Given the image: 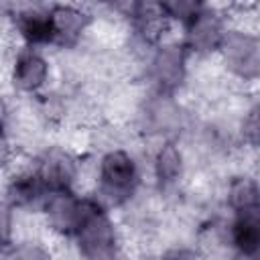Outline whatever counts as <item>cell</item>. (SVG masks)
<instances>
[{
    "label": "cell",
    "instance_id": "19",
    "mask_svg": "<svg viewBox=\"0 0 260 260\" xmlns=\"http://www.w3.org/2000/svg\"><path fill=\"white\" fill-rule=\"evenodd\" d=\"M154 260H205V252L195 244H173L160 250Z\"/></svg>",
    "mask_w": 260,
    "mask_h": 260
},
{
    "label": "cell",
    "instance_id": "10",
    "mask_svg": "<svg viewBox=\"0 0 260 260\" xmlns=\"http://www.w3.org/2000/svg\"><path fill=\"white\" fill-rule=\"evenodd\" d=\"M28 162L32 165L49 193L79 189L85 175L83 154L67 144L49 142L37 148L28 156Z\"/></svg>",
    "mask_w": 260,
    "mask_h": 260
},
{
    "label": "cell",
    "instance_id": "14",
    "mask_svg": "<svg viewBox=\"0 0 260 260\" xmlns=\"http://www.w3.org/2000/svg\"><path fill=\"white\" fill-rule=\"evenodd\" d=\"M217 209L223 213L260 211V185L256 173L248 169L228 173L217 191Z\"/></svg>",
    "mask_w": 260,
    "mask_h": 260
},
{
    "label": "cell",
    "instance_id": "7",
    "mask_svg": "<svg viewBox=\"0 0 260 260\" xmlns=\"http://www.w3.org/2000/svg\"><path fill=\"white\" fill-rule=\"evenodd\" d=\"M144 158L146 183L160 199H177L187 189L191 173V148L183 140H162L148 144Z\"/></svg>",
    "mask_w": 260,
    "mask_h": 260
},
{
    "label": "cell",
    "instance_id": "17",
    "mask_svg": "<svg viewBox=\"0 0 260 260\" xmlns=\"http://www.w3.org/2000/svg\"><path fill=\"white\" fill-rule=\"evenodd\" d=\"M2 260H59L53 246L39 238H20Z\"/></svg>",
    "mask_w": 260,
    "mask_h": 260
},
{
    "label": "cell",
    "instance_id": "13",
    "mask_svg": "<svg viewBox=\"0 0 260 260\" xmlns=\"http://www.w3.org/2000/svg\"><path fill=\"white\" fill-rule=\"evenodd\" d=\"M49 191L43 185L41 177L28 162V158H18L2 177H0V197L20 215H37L45 203Z\"/></svg>",
    "mask_w": 260,
    "mask_h": 260
},
{
    "label": "cell",
    "instance_id": "12",
    "mask_svg": "<svg viewBox=\"0 0 260 260\" xmlns=\"http://www.w3.org/2000/svg\"><path fill=\"white\" fill-rule=\"evenodd\" d=\"M53 16V51H79L91 37L100 14L95 6L71 4V2H51Z\"/></svg>",
    "mask_w": 260,
    "mask_h": 260
},
{
    "label": "cell",
    "instance_id": "9",
    "mask_svg": "<svg viewBox=\"0 0 260 260\" xmlns=\"http://www.w3.org/2000/svg\"><path fill=\"white\" fill-rule=\"evenodd\" d=\"M0 20L14 39V45L35 47L53 53V16L51 2H24L0 6Z\"/></svg>",
    "mask_w": 260,
    "mask_h": 260
},
{
    "label": "cell",
    "instance_id": "18",
    "mask_svg": "<svg viewBox=\"0 0 260 260\" xmlns=\"http://www.w3.org/2000/svg\"><path fill=\"white\" fill-rule=\"evenodd\" d=\"M18 240V213L0 197V260L12 250Z\"/></svg>",
    "mask_w": 260,
    "mask_h": 260
},
{
    "label": "cell",
    "instance_id": "4",
    "mask_svg": "<svg viewBox=\"0 0 260 260\" xmlns=\"http://www.w3.org/2000/svg\"><path fill=\"white\" fill-rule=\"evenodd\" d=\"M75 260H130L126 234L118 215L95 197L83 223L67 242Z\"/></svg>",
    "mask_w": 260,
    "mask_h": 260
},
{
    "label": "cell",
    "instance_id": "6",
    "mask_svg": "<svg viewBox=\"0 0 260 260\" xmlns=\"http://www.w3.org/2000/svg\"><path fill=\"white\" fill-rule=\"evenodd\" d=\"M6 81L10 91L18 98L30 102L43 98L57 85L53 53L35 47L12 45L6 57Z\"/></svg>",
    "mask_w": 260,
    "mask_h": 260
},
{
    "label": "cell",
    "instance_id": "1",
    "mask_svg": "<svg viewBox=\"0 0 260 260\" xmlns=\"http://www.w3.org/2000/svg\"><path fill=\"white\" fill-rule=\"evenodd\" d=\"M89 193L110 211L134 209L148 187L144 156L128 144H108L91 160Z\"/></svg>",
    "mask_w": 260,
    "mask_h": 260
},
{
    "label": "cell",
    "instance_id": "5",
    "mask_svg": "<svg viewBox=\"0 0 260 260\" xmlns=\"http://www.w3.org/2000/svg\"><path fill=\"white\" fill-rule=\"evenodd\" d=\"M225 77L246 91H256L260 77V35L258 26L246 20H232L215 55Z\"/></svg>",
    "mask_w": 260,
    "mask_h": 260
},
{
    "label": "cell",
    "instance_id": "3",
    "mask_svg": "<svg viewBox=\"0 0 260 260\" xmlns=\"http://www.w3.org/2000/svg\"><path fill=\"white\" fill-rule=\"evenodd\" d=\"M193 65V59L173 32L138 59V77L142 89L183 95L189 87Z\"/></svg>",
    "mask_w": 260,
    "mask_h": 260
},
{
    "label": "cell",
    "instance_id": "8",
    "mask_svg": "<svg viewBox=\"0 0 260 260\" xmlns=\"http://www.w3.org/2000/svg\"><path fill=\"white\" fill-rule=\"evenodd\" d=\"M232 20L234 18L230 14V6L215 2H201L199 8L193 12V16L175 30V37L185 47L193 63L215 59L217 49Z\"/></svg>",
    "mask_w": 260,
    "mask_h": 260
},
{
    "label": "cell",
    "instance_id": "2",
    "mask_svg": "<svg viewBox=\"0 0 260 260\" xmlns=\"http://www.w3.org/2000/svg\"><path fill=\"white\" fill-rule=\"evenodd\" d=\"M193 110L183 95L142 89L132 108V128L148 144L162 140H185L193 126Z\"/></svg>",
    "mask_w": 260,
    "mask_h": 260
},
{
    "label": "cell",
    "instance_id": "11",
    "mask_svg": "<svg viewBox=\"0 0 260 260\" xmlns=\"http://www.w3.org/2000/svg\"><path fill=\"white\" fill-rule=\"evenodd\" d=\"M91 205H93V195L89 191H81V189L55 191L47 195L37 217L41 219V225L51 238L67 244L83 223Z\"/></svg>",
    "mask_w": 260,
    "mask_h": 260
},
{
    "label": "cell",
    "instance_id": "15",
    "mask_svg": "<svg viewBox=\"0 0 260 260\" xmlns=\"http://www.w3.org/2000/svg\"><path fill=\"white\" fill-rule=\"evenodd\" d=\"M20 158L16 144V110L14 104L0 93V177Z\"/></svg>",
    "mask_w": 260,
    "mask_h": 260
},
{
    "label": "cell",
    "instance_id": "16",
    "mask_svg": "<svg viewBox=\"0 0 260 260\" xmlns=\"http://www.w3.org/2000/svg\"><path fill=\"white\" fill-rule=\"evenodd\" d=\"M260 124H258V102H256V93L252 91L242 108L236 112V132H238V140H240V146H242V152H256L258 148V130Z\"/></svg>",
    "mask_w": 260,
    "mask_h": 260
}]
</instances>
